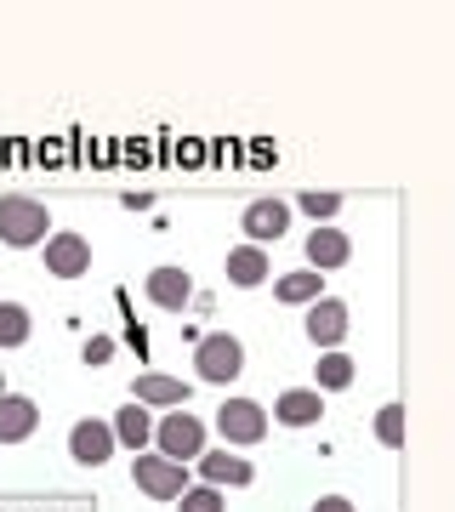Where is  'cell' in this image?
<instances>
[{
  "label": "cell",
  "instance_id": "obj_11",
  "mask_svg": "<svg viewBox=\"0 0 455 512\" xmlns=\"http://www.w3.org/2000/svg\"><path fill=\"white\" fill-rule=\"evenodd\" d=\"M131 399L148 404V410H188V382L165 376V370H148V376L131 382Z\"/></svg>",
  "mask_w": 455,
  "mask_h": 512
},
{
  "label": "cell",
  "instance_id": "obj_20",
  "mask_svg": "<svg viewBox=\"0 0 455 512\" xmlns=\"http://www.w3.org/2000/svg\"><path fill=\"white\" fill-rule=\"evenodd\" d=\"M29 330H35V319H29L23 302H0V348H23Z\"/></svg>",
  "mask_w": 455,
  "mask_h": 512
},
{
  "label": "cell",
  "instance_id": "obj_18",
  "mask_svg": "<svg viewBox=\"0 0 455 512\" xmlns=\"http://www.w3.org/2000/svg\"><path fill=\"white\" fill-rule=\"evenodd\" d=\"M273 296H279L285 308H313V302L325 296V274H319V268H291V274L273 279Z\"/></svg>",
  "mask_w": 455,
  "mask_h": 512
},
{
  "label": "cell",
  "instance_id": "obj_13",
  "mask_svg": "<svg viewBox=\"0 0 455 512\" xmlns=\"http://www.w3.org/2000/svg\"><path fill=\"white\" fill-rule=\"evenodd\" d=\"M273 421L279 427H313V421H325V393L319 387H285L273 399Z\"/></svg>",
  "mask_w": 455,
  "mask_h": 512
},
{
  "label": "cell",
  "instance_id": "obj_21",
  "mask_svg": "<svg viewBox=\"0 0 455 512\" xmlns=\"http://www.w3.org/2000/svg\"><path fill=\"white\" fill-rule=\"evenodd\" d=\"M296 205L313 217V228H325V222L342 211V194H330V188H308V194H296Z\"/></svg>",
  "mask_w": 455,
  "mask_h": 512
},
{
  "label": "cell",
  "instance_id": "obj_25",
  "mask_svg": "<svg viewBox=\"0 0 455 512\" xmlns=\"http://www.w3.org/2000/svg\"><path fill=\"white\" fill-rule=\"evenodd\" d=\"M313 512H359V507H353L347 495H319V501H313Z\"/></svg>",
  "mask_w": 455,
  "mask_h": 512
},
{
  "label": "cell",
  "instance_id": "obj_15",
  "mask_svg": "<svg viewBox=\"0 0 455 512\" xmlns=\"http://www.w3.org/2000/svg\"><path fill=\"white\" fill-rule=\"evenodd\" d=\"M353 262V239L342 234V228H313L308 234V268H319V274H336V268H347Z\"/></svg>",
  "mask_w": 455,
  "mask_h": 512
},
{
  "label": "cell",
  "instance_id": "obj_14",
  "mask_svg": "<svg viewBox=\"0 0 455 512\" xmlns=\"http://www.w3.org/2000/svg\"><path fill=\"white\" fill-rule=\"evenodd\" d=\"M35 427H40V404L29 393H0V444L35 439Z\"/></svg>",
  "mask_w": 455,
  "mask_h": 512
},
{
  "label": "cell",
  "instance_id": "obj_1",
  "mask_svg": "<svg viewBox=\"0 0 455 512\" xmlns=\"http://www.w3.org/2000/svg\"><path fill=\"white\" fill-rule=\"evenodd\" d=\"M52 239V211L29 194H0V245L12 251H29V245H46Z\"/></svg>",
  "mask_w": 455,
  "mask_h": 512
},
{
  "label": "cell",
  "instance_id": "obj_2",
  "mask_svg": "<svg viewBox=\"0 0 455 512\" xmlns=\"http://www.w3.org/2000/svg\"><path fill=\"white\" fill-rule=\"evenodd\" d=\"M194 376L211 387H228L245 376V348H239V336H228V330H211V336H200L194 342Z\"/></svg>",
  "mask_w": 455,
  "mask_h": 512
},
{
  "label": "cell",
  "instance_id": "obj_10",
  "mask_svg": "<svg viewBox=\"0 0 455 512\" xmlns=\"http://www.w3.org/2000/svg\"><path fill=\"white\" fill-rule=\"evenodd\" d=\"M46 274L52 279H86L91 274V239L86 234H52L46 239Z\"/></svg>",
  "mask_w": 455,
  "mask_h": 512
},
{
  "label": "cell",
  "instance_id": "obj_8",
  "mask_svg": "<svg viewBox=\"0 0 455 512\" xmlns=\"http://www.w3.org/2000/svg\"><path fill=\"white\" fill-rule=\"evenodd\" d=\"M143 291H148V302H154V308H165V313H182L194 296H200V291H194V274H188V268H177V262L148 268Z\"/></svg>",
  "mask_w": 455,
  "mask_h": 512
},
{
  "label": "cell",
  "instance_id": "obj_4",
  "mask_svg": "<svg viewBox=\"0 0 455 512\" xmlns=\"http://www.w3.org/2000/svg\"><path fill=\"white\" fill-rule=\"evenodd\" d=\"M154 450L171 461H200L211 444H205V421L194 416V410H165L160 421H154Z\"/></svg>",
  "mask_w": 455,
  "mask_h": 512
},
{
  "label": "cell",
  "instance_id": "obj_19",
  "mask_svg": "<svg viewBox=\"0 0 455 512\" xmlns=\"http://www.w3.org/2000/svg\"><path fill=\"white\" fill-rule=\"evenodd\" d=\"M313 376H319V393H342V387H353L359 365H353V359H347V353L336 348V353H319V365H313Z\"/></svg>",
  "mask_w": 455,
  "mask_h": 512
},
{
  "label": "cell",
  "instance_id": "obj_22",
  "mask_svg": "<svg viewBox=\"0 0 455 512\" xmlns=\"http://www.w3.org/2000/svg\"><path fill=\"white\" fill-rule=\"evenodd\" d=\"M177 512H228L217 484H188V495L177 501Z\"/></svg>",
  "mask_w": 455,
  "mask_h": 512
},
{
  "label": "cell",
  "instance_id": "obj_12",
  "mask_svg": "<svg viewBox=\"0 0 455 512\" xmlns=\"http://www.w3.org/2000/svg\"><path fill=\"white\" fill-rule=\"evenodd\" d=\"M222 274H228V285H239V291H256V285H268V274H273V262H268V251L262 245H234V251L222 256Z\"/></svg>",
  "mask_w": 455,
  "mask_h": 512
},
{
  "label": "cell",
  "instance_id": "obj_17",
  "mask_svg": "<svg viewBox=\"0 0 455 512\" xmlns=\"http://www.w3.org/2000/svg\"><path fill=\"white\" fill-rule=\"evenodd\" d=\"M114 439H120V450H131V456H143L148 444H154V410L148 404H120V416H114Z\"/></svg>",
  "mask_w": 455,
  "mask_h": 512
},
{
  "label": "cell",
  "instance_id": "obj_23",
  "mask_svg": "<svg viewBox=\"0 0 455 512\" xmlns=\"http://www.w3.org/2000/svg\"><path fill=\"white\" fill-rule=\"evenodd\" d=\"M376 439H382L387 450L404 444V404H382V410H376Z\"/></svg>",
  "mask_w": 455,
  "mask_h": 512
},
{
  "label": "cell",
  "instance_id": "obj_24",
  "mask_svg": "<svg viewBox=\"0 0 455 512\" xmlns=\"http://www.w3.org/2000/svg\"><path fill=\"white\" fill-rule=\"evenodd\" d=\"M114 359V336H86L80 342V365H109Z\"/></svg>",
  "mask_w": 455,
  "mask_h": 512
},
{
  "label": "cell",
  "instance_id": "obj_7",
  "mask_svg": "<svg viewBox=\"0 0 455 512\" xmlns=\"http://www.w3.org/2000/svg\"><path fill=\"white\" fill-rule=\"evenodd\" d=\"M114 450H120V439H114V421L86 416V421H74V427H69V456H74V467H103Z\"/></svg>",
  "mask_w": 455,
  "mask_h": 512
},
{
  "label": "cell",
  "instance_id": "obj_5",
  "mask_svg": "<svg viewBox=\"0 0 455 512\" xmlns=\"http://www.w3.org/2000/svg\"><path fill=\"white\" fill-rule=\"evenodd\" d=\"M211 421H217V433L228 444H262V439H268V421L273 416L256 399H222V410Z\"/></svg>",
  "mask_w": 455,
  "mask_h": 512
},
{
  "label": "cell",
  "instance_id": "obj_3",
  "mask_svg": "<svg viewBox=\"0 0 455 512\" xmlns=\"http://www.w3.org/2000/svg\"><path fill=\"white\" fill-rule=\"evenodd\" d=\"M131 484H137L148 501H182V495H188V461L143 450V456H131Z\"/></svg>",
  "mask_w": 455,
  "mask_h": 512
},
{
  "label": "cell",
  "instance_id": "obj_6",
  "mask_svg": "<svg viewBox=\"0 0 455 512\" xmlns=\"http://www.w3.org/2000/svg\"><path fill=\"white\" fill-rule=\"evenodd\" d=\"M347 319H353V313H347L342 296H319L308 308V319H302V330H308V342L319 353H336L347 342Z\"/></svg>",
  "mask_w": 455,
  "mask_h": 512
},
{
  "label": "cell",
  "instance_id": "obj_16",
  "mask_svg": "<svg viewBox=\"0 0 455 512\" xmlns=\"http://www.w3.org/2000/svg\"><path fill=\"white\" fill-rule=\"evenodd\" d=\"M200 473H205V484H217V490H245L256 478V467L245 456H234V450H205Z\"/></svg>",
  "mask_w": 455,
  "mask_h": 512
},
{
  "label": "cell",
  "instance_id": "obj_9",
  "mask_svg": "<svg viewBox=\"0 0 455 512\" xmlns=\"http://www.w3.org/2000/svg\"><path fill=\"white\" fill-rule=\"evenodd\" d=\"M239 228H245V239L251 245H268V239H285L291 234V205L273 200V194H262V200L245 205V217H239Z\"/></svg>",
  "mask_w": 455,
  "mask_h": 512
}]
</instances>
